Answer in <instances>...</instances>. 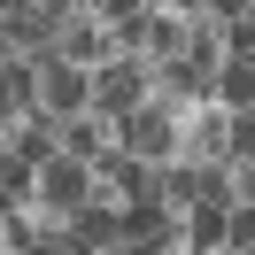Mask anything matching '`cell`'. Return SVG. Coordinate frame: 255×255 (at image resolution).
I'll return each instance as SVG.
<instances>
[{
  "label": "cell",
  "mask_w": 255,
  "mask_h": 255,
  "mask_svg": "<svg viewBox=\"0 0 255 255\" xmlns=\"http://www.w3.org/2000/svg\"><path fill=\"white\" fill-rule=\"evenodd\" d=\"M116 147H131L139 162H170L178 155V101L147 93L139 109H124V116H116Z\"/></svg>",
  "instance_id": "1"
},
{
  "label": "cell",
  "mask_w": 255,
  "mask_h": 255,
  "mask_svg": "<svg viewBox=\"0 0 255 255\" xmlns=\"http://www.w3.org/2000/svg\"><path fill=\"white\" fill-rule=\"evenodd\" d=\"M139 101H147V62L139 54H109V62L85 70V109L93 116H124V109H139Z\"/></svg>",
  "instance_id": "2"
},
{
  "label": "cell",
  "mask_w": 255,
  "mask_h": 255,
  "mask_svg": "<svg viewBox=\"0 0 255 255\" xmlns=\"http://www.w3.org/2000/svg\"><path fill=\"white\" fill-rule=\"evenodd\" d=\"M178 162H232V109L186 101L178 109Z\"/></svg>",
  "instance_id": "3"
},
{
  "label": "cell",
  "mask_w": 255,
  "mask_h": 255,
  "mask_svg": "<svg viewBox=\"0 0 255 255\" xmlns=\"http://www.w3.org/2000/svg\"><path fill=\"white\" fill-rule=\"evenodd\" d=\"M85 193H93V170H85L78 155H62V147H54V155L31 162V201L47 209V217H70Z\"/></svg>",
  "instance_id": "4"
},
{
  "label": "cell",
  "mask_w": 255,
  "mask_h": 255,
  "mask_svg": "<svg viewBox=\"0 0 255 255\" xmlns=\"http://www.w3.org/2000/svg\"><path fill=\"white\" fill-rule=\"evenodd\" d=\"M47 54H62V62H78V70H93V62H109V23L93 16V8H70V16H54V39H47Z\"/></svg>",
  "instance_id": "5"
},
{
  "label": "cell",
  "mask_w": 255,
  "mask_h": 255,
  "mask_svg": "<svg viewBox=\"0 0 255 255\" xmlns=\"http://www.w3.org/2000/svg\"><path fill=\"white\" fill-rule=\"evenodd\" d=\"M31 109H47V116L85 109V70L62 54H31Z\"/></svg>",
  "instance_id": "6"
},
{
  "label": "cell",
  "mask_w": 255,
  "mask_h": 255,
  "mask_svg": "<svg viewBox=\"0 0 255 255\" xmlns=\"http://www.w3.org/2000/svg\"><path fill=\"white\" fill-rule=\"evenodd\" d=\"M54 147H62V155H78V162H93L101 147H116V116H93V109L54 116Z\"/></svg>",
  "instance_id": "7"
},
{
  "label": "cell",
  "mask_w": 255,
  "mask_h": 255,
  "mask_svg": "<svg viewBox=\"0 0 255 255\" xmlns=\"http://www.w3.org/2000/svg\"><path fill=\"white\" fill-rule=\"evenodd\" d=\"M209 101H217V109H255V62H248V54H217Z\"/></svg>",
  "instance_id": "8"
},
{
  "label": "cell",
  "mask_w": 255,
  "mask_h": 255,
  "mask_svg": "<svg viewBox=\"0 0 255 255\" xmlns=\"http://www.w3.org/2000/svg\"><path fill=\"white\" fill-rule=\"evenodd\" d=\"M0 109L8 116L31 109V54H0Z\"/></svg>",
  "instance_id": "9"
},
{
  "label": "cell",
  "mask_w": 255,
  "mask_h": 255,
  "mask_svg": "<svg viewBox=\"0 0 255 255\" xmlns=\"http://www.w3.org/2000/svg\"><path fill=\"white\" fill-rule=\"evenodd\" d=\"M16 201H31V162L0 139V209H16Z\"/></svg>",
  "instance_id": "10"
},
{
  "label": "cell",
  "mask_w": 255,
  "mask_h": 255,
  "mask_svg": "<svg viewBox=\"0 0 255 255\" xmlns=\"http://www.w3.org/2000/svg\"><path fill=\"white\" fill-rule=\"evenodd\" d=\"M255 248V201H232L224 209V255H248Z\"/></svg>",
  "instance_id": "11"
},
{
  "label": "cell",
  "mask_w": 255,
  "mask_h": 255,
  "mask_svg": "<svg viewBox=\"0 0 255 255\" xmlns=\"http://www.w3.org/2000/svg\"><path fill=\"white\" fill-rule=\"evenodd\" d=\"M193 8H209L217 23H232V16H255V0H193Z\"/></svg>",
  "instance_id": "12"
},
{
  "label": "cell",
  "mask_w": 255,
  "mask_h": 255,
  "mask_svg": "<svg viewBox=\"0 0 255 255\" xmlns=\"http://www.w3.org/2000/svg\"><path fill=\"white\" fill-rule=\"evenodd\" d=\"M31 8H47V16H70V8H85V0H31Z\"/></svg>",
  "instance_id": "13"
},
{
  "label": "cell",
  "mask_w": 255,
  "mask_h": 255,
  "mask_svg": "<svg viewBox=\"0 0 255 255\" xmlns=\"http://www.w3.org/2000/svg\"><path fill=\"white\" fill-rule=\"evenodd\" d=\"M147 8H178V16H186V8H193V0H147Z\"/></svg>",
  "instance_id": "14"
},
{
  "label": "cell",
  "mask_w": 255,
  "mask_h": 255,
  "mask_svg": "<svg viewBox=\"0 0 255 255\" xmlns=\"http://www.w3.org/2000/svg\"><path fill=\"white\" fill-rule=\"evenodd\" d=\"M0 54H16V39H8V16H0Z\"/></svg>",
  "instance_id": "15"
},
{
  "label": "cell",
  "mask_w": 255,
  "mask_h": 255,
  "mask_svg": "<svg viewBox=\"0 0 255 255\" xmlns=\"http://www.w3.org/2000/svg\"><path fill=\"white\" fill-rule=\"evenodd\" d=\"M16 8H23V0H0V16H16Z\"/></svg>",
  "instance_id": "16"
},
{
  "label": "cell",
  "mask_w": 255,
  "mask_h": 255,
  "mask_svg": "<svg viewBox=\"0 0 255 255\" xmlns=\"http://www.w3.org/2000/svg\"><path fill=\"white\" fill-rule=\"evenodd\" d=\"M8 124H16V116H8V109H0V139H8Z\"/></svg>",
  "instance_id": "17"
}]
</instances>
